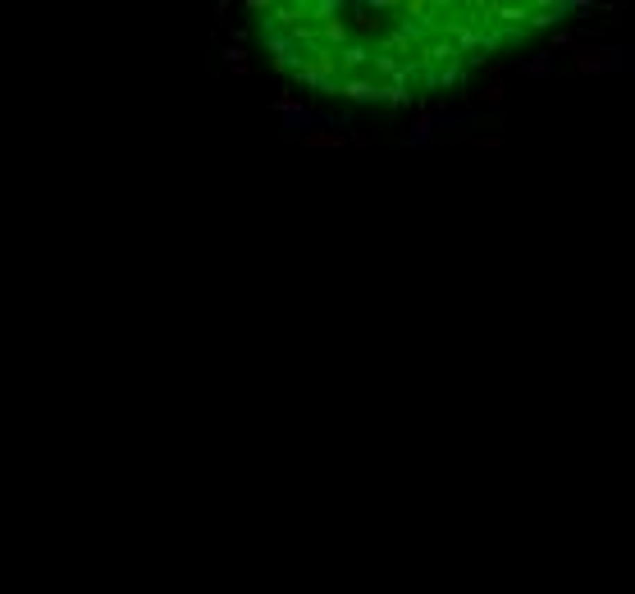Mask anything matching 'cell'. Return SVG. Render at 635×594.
<instances>
[{
	"label": "cell",
	"instance_id": "obj_2",
	"mask_svg": "<svg viewBox=\"0 0 635 594\" xmlns=\"http://www.w3.org/2000/svg\"><path fill=\"white\" fill-rule=\"evenodd\" d=\"M297 137H302L307 151H343V146H348V133H339L334 124H316V128L297 133Z\"/></svg>",
	"mask_w": 635,
	"mask_h": 594
},
{
	"label": "cell",
	"instance_id": "obj_4",
	"mask_svg": "<svg viewBox=\"0 0 635 594\" xmlns=\"http://www.w3.org/2000/svg\"><path fill=\"white\" fill-rule=\"evenodd\" d=\"M503 96H507L503 83H489V87L480 92V105H475V110H498V105H503Z\"/></svg>",
	"mask_w": 635,
	"mask_h": 594
},
{
	"label": "cell",
	"instance_id": "obj_5",
	"mask_svg": "<svg viewBox=\"0 0 635 594\" xmlns=\"http://www.w3.org/2000/svg\"><path fill=\"white\" fill-rule=\"evenodd\" d=\"M548 69H553V56H539V60H530V65L521 69V74H526V78H544Z\"/></svg>",
	"mask_w": 635,
	"mask_h": 594
},
{
	"label": "cell",
	"instance_id": "obj_3",
	"mask_svg": "<svg viewBox=\"0 0 635 594\" xmlns=\"http://www.w3.org/2000/svg\"><path fill=\"white\" fill-rule=\"evenodd\" d=\"M503 142H507L503 133H471V137H466L471 151H503Z\"/></svg>",
	"mask_w": 635,
	"mask_h": 594
},
{
	"label": "cell",
	"instance_id": "obj_1",
	"mask_svg": "<svg viewBox=\"0 0 635 594\" xmlns=\"http://www.w3.org/2000/svg\"><path fill=\"white\" fill-rule=\"evenodd\" d=\"M576 69H581V74H626V69H635V51H613V46H576Z\"/></svg>",
	"mask_w": 635,
	"mask_h": 594
},
{
	"label": "cell",
	"instance_id": "obj_6",
	"mask_svg": "<svg viewBox=\"0 0 635 594\" xmlns=\"http://www.w3.org/2000/svg\"><path fill=\"white\" fill-rule=\"evenodd\" d=\"M224 60H229V65L238 69V74H247V69H252V65H247V56H242L238 46H229V51H224Z\"/></svg>",
	"mask_w": 635,
	"mask_h": 594
},
{
	"label": "cell",
	"instance_id": "obj_7",
	"mask_svg": "<svg viewBox=\"0 0 635 594\" xmlns=\"http://www.w3.org/2000/svg\"><path fill=\"white\" fill-rule=\"evenodd\" d=\"M348 142H352V146H371V133L357 128V133H348Z\"/></svg>",
	"mask_w": 635,
	"mask_h": 594
}]
</instances>
